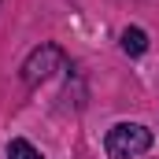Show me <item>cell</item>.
<instances>
[{"label": "cell", "mask_w": 159, "mask_h": 159, "mask_svg": "<svg viewBox=\"0 0 159 159\" xmlns=\"http://www.w3.org/2000/svg\"><path fill=\"white\" fill-rule=\"evenodd\" d=\"M152 141L156 137L144 122H115L104 137V148H107L111 159H137L152 148Z\"/></svg>", "instance_id": "obj_1"}, {"label": "cell", "mask_w": 159, "mask_h": 159, "mask_svg": "<svg viewBox=\"0 0 159 159\" xmlns=\"http://www.w3.org/2000/svg\"><path fill=\"white\" fill-rule=\"evenodd\" d=\"M63 63H67V56H63V48L59 44H37L26 59H22V67H19V74L26 85H41V81H48L56 70H63Z\"/></svg>", "instance_id": "obj_2"}, {"label": "cell", "mask_w": 159, "mask_h": 159, "mask_svg": "<svg viewBox=\"0 0 159 159\" xmlns=\"http://www.w3.org/2000/svg\"><path fill=\"white\" fill-rule=\"evenodd\" d=\"M119 41H122V52H126V56H144V52H148V34H144L141 26H126Z\"/></svg>", "instance_id": "obj_3"}, {"label": "cell", "mask_w": 159, "mask_h": 159, "mask_svg": "<svg viewBox=\"0 0 159 159\" xmlns=\"http://www.w3.org/2000/svg\"><path fill=\"white\" fill-rule=\"evenodd\" d=\"M7 159H44L30 144V141H22V137H15V141H7Z\"/></svg>", "instance_id": "obj_4"}]
</instances>
